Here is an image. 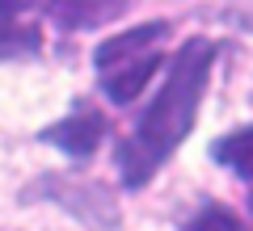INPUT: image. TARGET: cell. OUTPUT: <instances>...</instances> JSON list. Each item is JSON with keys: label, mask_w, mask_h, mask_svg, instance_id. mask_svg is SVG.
Listing matches in <instances>:
<instances>
[{"label": "cell", "mask_w": 253, "mask_h": 231, "mask_svg": "<svg viewBox=\"0 0 253 231\" xmlns=\"http://www.w3.org/2000/svg\"><path fill=\"white\" fill-rule=\"evenodd\" d=\"M161 38H169V21H144V26H131V30H123V34H110L106 42L97 46L93 63H97V71L135 63V59H144V55H152V46L161 42Z\"/></svg>", "instance_id": "5"}, {"label": "cell", "mask_w": 253, "mask_h": 231, "mask_svg": "<svg viewBox=\"0 0 253 231\" xmlns=\"http://www.w3.org/2000/svg\"><path fill=\"white\" fill-rule=\"evenodd\" d=\"M38 9H46V0H0V63L42 51Z\"/></svg>", "instance_id": "3"}, {"label": "cell", "mask_w": 253, "mask_h": 231, "mask_svg": "<svg viewBox=\"0 0 253 231\" xmlns=\"http://www.w3.org/2000/svg\"><path fill=\"white\" fill-rule=\"evenodd\" d=\"M249 214H253V189H249Z\"/></svg>", "instance_id": "10"}, {"label": "cell", "mask_w": 253, "mask_h": 231, "mask_svg": "<svg viewBox=\"0 0 253 231\" xmlns=\"http://www.w3.org/2000/svg\"><path fill=\"white\" fill-rule=\"evenodd\" d=\"M181 231H245V223H241V214H232L228 206L211 202V206H203Z\"/></svg>", "instance_id": "9"}, {"label": "cell", "mask_w": 253, "mask_h": 231, "mask_svg": "<svg viewBox=\"0 0 253 231\" xmlns=\"http://www.w3.org/2000/svg\"><path fill=\"white\" fill-rule=\"evenodd\" d=\"M156 67H161V55L156 51L144 55V59H135V63L110 67V71H101V93H106L114 105H131V101L148 89V80L156 76Z\"/></svg>", "instance_id": "7"}, {"label": "cell", "mask_w": 253, "mask_h": 231, "mask_svg": "<svg viewBox=\"0 0 253 231\" xmlns=\"http://www.w3.org/2000/svg\"><path fill=\"white\" fill-rule=\"evenodd\" d=\"M131 0H46V17L59 30H97L118 21Z\"/></svg>", "instance_id": "6"}, {"label": "cell", "mask_w": 253, "mask_h": 231, "mask_svg": "<svg viewBox=\"0 0 253 231\" xmlns=\"http://www.w3.org/2000/svg\"><path fill=\"white\" fill-rule=\"evenodd\" d=\"M38 139L51 143V147H59L63 156H72V160H89V156H97L101 139H106V118H101L97 109H76V114L51 122Z\"/></svg>", "instance_id": "4"}, {"label": "cell", "mask_w": 253, "mask_h": 231, "mask_svg": "<svg viewBox=\"0 0 253 231\" xmlns=\"http://www.w3.org/2000/svg\"><path fill=\"white\" fill-rule=\"evenodd\" d=\"M215 55H219V46L211 42V38H203V34L186 38V42L177 46L161 93H156L152 105L139 114L135 131L114 147V164H118V177H123L126 189H144L148 181L165 168V160L190 139V131L199 122L203 93H207V84H211Z\"/></svg>", "instance_id": "1"}, {"label": "cell", "mask_w": 253, "mask_h": 231, "mask_svg": "<svg viewBox=\"0 0 253 231\" xmlns=\"http://www.w3.org/2000/svg\"><path fill=\"white\" fill-rule=\"evenodd\" d=\"M211 160L232 168L236 177H249L253 181V126H236V131L219 134L211 143Z\"/></svg>", "instance_id": "8"}, {"label": "cell", "mask_w": 253, "mask_h": 231, "mask_svg": "<svg viewBox=\"0 0 253 231\" xmlns=\"http://www.w3.org/2000/svg\"><path fill=\"white\" fill-rule=\"evenodd\" d=\"M26 198H38V202H51V206H59V210H68L81 227H89V231H118V223H123L118 198L110 194L106 185L89 181V177L42 172V177L26 189Z\"/></svg>", "instance_id": "2"}]
</instances>
